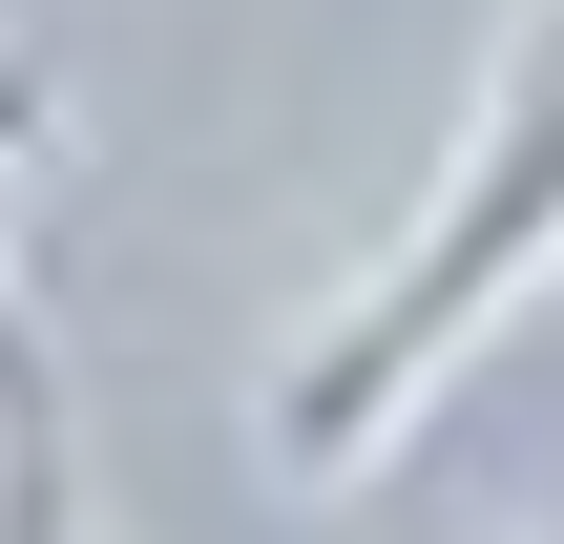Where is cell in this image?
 Here are the masks:
<instances>
[{"mask_svg": "<svg viewBox=\"0 0 564 544\" xmlns=\"http://www.w3.org/2000/svg\"><path fill=\"white\" fill-rule=\"evenodd\" d=\"M523 294H564V0H502L440 189H419V210L293 314V356L251 377L272 482H377V461L440 419V377H460Z\"/></svg>", "mask_w": 564, "mask_h": 544, "instance_id": "1", "label": "cell"}]
</instances>
